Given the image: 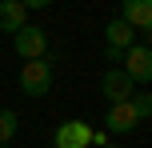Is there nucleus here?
I'll use <instances>...</instances> for the list:
<instances>
[{"label": "nucleus", "instance_id": "4468645a", "mask_svg": "<svg viewBox=\"0 0 152 148\" xmlns=\"http://www.w3.org/2000/svg\"><path fill=\"white\" fill-rule=\"evenodd\" d=\"M104 148H120V144H104Z\"/></svg>", "mask_w": 152, "mask_h": 148}, {"label": "nucleus", "instance_id": "0eeeda50", "mask_svg": "<svg viewBox=\"0 0 152 148\" xmlns=\"http://www.w3.org/2000/svg\"><path fill=\"white\" fill-rule=\"evenodd\" d=\"M136 124H140V120L132 116L128 104H112V108L104 112V132H112V136H128Z\"/></svg>", "mask_w": 152, "mask_h": 148}, {"label": "nucleus", "instance_id": "9d476101", "mask_svg": "<svg viewBox=\"0 0 152 148\" xmlns=\"http://www.w3.org/2000/svg\"><path fill=\"white\" fill-rule=\"evenodd\" d=\"M128 108H132L136 120H148V116H152V92H148V88L132 92V96H128Z\"/></svg>", "mask_w": 152, "mask_h": 148}, {"label": "nucleus", "instance_id": "6e6552de", "mask_svg": "<svg viewBox=\"0 0 152 148\" xmlns=\"http://www.w3.org/2000/svg\"><path fill=\"white\" fill-rule=\"evenodd\" d=\"M24 24H28V12L20 8V0H0V32L16 36Z\"/></svg>", "mask_w": 152, "mask_h": 148}, {"label": "nucleus", "instance_id": "ddd939ff", "mask_svg": "<svg viewBox=\"0 0 152 148\" xmlns=\"http://www.w3.org/2000/svg\"><path fill=\"white\" fill-rule=\"evenodd\" d=\"M48 4H52V0H20L24 12H36V8H48Z\"/></svg>", "mask_w": 152, "mask_h": 148}, {"label": "nucleus", "instance_id": "7ed1b4c3", "mask_svg": "<svg viewBox=\"0 0 152 148\" xmlns=\"http://www.w3.org/2000/svg\"><path fill=\"white\" fill-rule=\"evenodd\" d=\"M12 40H16L12 48L20 52V60H44L48 56V32L40 28V24H24Z\"/></svg>", "mask_w": 152, "mask_h": 148}, {"label": "nucleus", "instance_id": "f257e3e1", "mask_svg": "<svg viewBox=\"0 0 152 148\" xmlns=\"http://www.w3.org/2000/svg\"><path fill=\"white\" fill-rule=\"evenodd\" d=\"M52 144H56V148H92V144L104 148L108 136H104V132H92L88 120H64V124L52 132Z\"/></svg>", "mask_w": 152, "mask_h": 148}, {"label": "nucleus", "instance_id": "9b49d317", "mask_svg": "<svg viewBox=\"0 0 152 148\" xmlns=\"http://www.w3.org/2000/svg\"><path fill=\"white\" fill-rule=\"evenodd\" d=\"M16 132H20V116L12 108H0V144H8Z\"/></svg>", "mask_w": 152, "mask_h": 148}, {"label": "nucleus", "instance_id": "1a4fd4ad", "mask_svg": "<svg viewBox=\"0 0 152 148\" xmlns=\"http://www.w3.org/2000/svg\"><path fill=\"white\" fill-rule=\"evenodd\" d=\"M104 40H108L112 48H120V52H128V48L136 44V28H128L120 16H112V20L104 24Z\"/></svg>", "mask_w": 152, "mask_h": 148}, {"label": "nucleus", "instance_id": "f03ea898", "mask_svg": "<svg viewBox=\"0 0 152 148\" xmlns=\"http://www.w3.org/2000/svg\"><path fill=\"white\" fill-rule=\"evenodd\" d=\"M16 84H20L24 96H48V88H52V60L48 56L44 60H24Z\"/></svg>", "mask_w": 152, "mask_h": 148}, {"label": "nucleus", "instance_id": "423d86ee", "mask_svg": "<svg viewBox=\"0 0 152 148\" xmlns=\"http://www.w3.org/2000/svg\"><path fill=\"white\" fill-rule=\"evenodd\" d=\"M120 20L128 28H136V32L152 28V0H124L120 4Z\"/></svg>", "mask_w": 152, "mask_h": 148}, {"label": "nucleus", "instance_id": "39448f33", "mask_svg": "<svg viewBox=\"0 0 152 148\" xmlns=\"http://www.w3.org/2000/svg\"><path fill=\"white\" fill-rule=\"evenodd\" d=\"M100 92H104L108 104H128V96L136 92V84L124 76V68H104V76H100Z\"/></svg>", "mask_w": 152, "mask_h": 148}, {"label": "nucleus", "instance_id": "20e7f679", "mask_svg": "<svg viewBox=\"0 0 152 148\" xmlns=\"http://www.w3.org/2000/svg\"><path fill=\"white\" fill-rule=\"evenodd\" d=\"M120 68H124V76H128L132 84L144 88L148 80H152V48H148V44H132L128 52H124Z\"/></svg>", "mask_w": 152, "mask_h": 148}, {"label": "nucleus", "instance_id": "f8f14e48", "mask_svg": "<svg viewBox=\"0 0 152 148\" xmlns=\"http://www.w3.org/2000/svg\"><path fill=\"white\" fill-rule=\"evenodd\" d=\"M104 60L112 64V68H120V60H124V52H120V48H112V44H104Z\"/></svg>", "mask_w": 152, "mask_h": 148}]
</instances>
